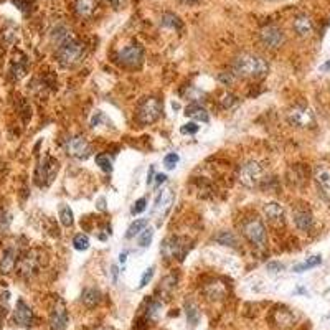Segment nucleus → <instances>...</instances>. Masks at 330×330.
Segmentation results:
<instances>
[{
    "instance_id": "39448f33",
    "label": "nucleus",
    "mask_w": 330,
    "mask_h": 330,
    "mask_svg": "<svg viewBox=\"0 0 330 330\" xmlns=\"http://www.w3.org/2000/svg\"><path fill=\"white\" fill-rule=\"evenodd\" d=\"M314 180L322 198L330 205V165L327 162H319L314 165Z\"/></svg>"
},
{
    "instance_id": "aec40b11",
    "label": "nucleus",
    "mask_w": 330,
    "mask_h": 330,
    "mask_svg": "<svg viewBox=\"0 0 330 330\" xmlns=\"http://www.w3.org/2000/svg\"><path fill=\"white\" fill-rule=\"evenodd\" d=\"M75 9H76V13L79 17L88 18L97 9V0H76Z\"/></svg>"
},
{
    "instance_id": "393cba45",
    "label": "nucleus",
    "mask_w": 330,
    "mask_h": 330,
    "mask_svg": "<svg viewBox=\"0 0 330 330\" xmlns=\"http://www.w3.org/2000/svg\"><path fill=\"white\" fill-rule=\"evenodd\" d=\"M149 224V220H145V218H142V220H136L134 223L130 224V226L127 228V233H125V238H134L137 235H141L142 231L145 229V226Z\"/></svg>"
},
{
    "instance_id": "ea45409f",
    "label": "nucleus",
    "mask_w": 330,
    "mask_h": 330,
    "mask_svg": "<svg viewBox=\"0 0 330 330\" xmlns=\"http://www.w3.org/2000/svg\"><path fill=\"white\" fill-rule=\"evenodd\" d=\"M12 2H13V5H17L22 12H26L31 5V0H12Z\"/></svg>"
},
{
    "instance_id": "6e6552de",
    "label": "nucleus",
    "mask_w": 330,
    "mask_h": 330,
    "mask_svg": "<svg viewBox=\"0 0 330 330\" xmlns=\"http://www.w3.org/2000/svg\"><path fill=\"white\" fill-rule=\"evenodd\" d=\"M56 172H58V160H55V158L50 157V155H46L37 167L38 185H43V187L50 185L53 182V178H55Z\"/></svg>"
},
{
    "instance_id": "412c9836",
    "label": "nucleus",
    "mask_w": 330,
    "mask_h": 330,
    "mask_svg": "<svg viewBox=\"0 0 330 330\" xmlns=\"http://www.w3.org/2000/svg\"><path fill=\"white\" fill-rule=\"evenodd\" d=\"M185 114L187 117L195 119V121H200V122H208L210 121V116L205 108H202L200 104H190L187 109H185Z\"/></svg>"
},
{
    "instance_id": "3c124183",
    "label": "nucleus",
    "mask_w": 330,
    "mask_h": 330,
    "mask_svg": "<svg viewBox=\"0 0 330 330\" xmlns=\"http://www.w3.org/2000/svg\"><path fill=\"white\" fill-rule=\"evenodd\" d=\"M182 2H187V4H191V2H195V0H182Z\"/></svg>"
},
{
    "instance_id": "c9c22d12",
    "label": "nucleus",
    "mask_w": 330,
    "mask_h": 330,
    "mask_svg": "<svg viewBox=\"0 0 330 330\" xmlns=\"http://www.w3.org/2000/svg\"><path fill=\"white\" fill-rule=\"evenodd\" d=\"M178 154H175V152H172V154H167L165 155V158H163V165H165V169H169V170H172L175 167V165L178 163Z\"/></svg>"
},
{
    "instance_id": "bb28decb",
    "label": "nucleus",
    "mask_w": 330,
    "mask_h": 330,
    "mask_svg": "<svg viewBox=\"0 0 330 330\" xmlns=\"http://www.w3.org/2000/svg\"><path fill=\"white\" fill-rule=\"evenodd\" d=\"M160 23L162 26H167V28H180L182 22L175 13H163L162 18H160Z\"/></svg>"
},
{
    "instance_id": "f8f14e48",
    "label": "nucleus",
    "mask_w": 330,
    "mask_h": 330,
    "mask_svg": "<svg viewBox=\"0 0 330 330\" xmlns=\"http://www.w3.org/2000/svg\"><path fill=\"white\" fill-rule=\"evenodd\" d=\"M144 59V50L141 45H129L119 51V61L125 66H139Z\"/></svg>"
},
{
    "instance_id": "7ed1b4c3",
    "label": "nucleus",
    "mask_w": 330,
    "mask_h": 330,
    "mask_svg": "<svg viewBox=\"0 0 330 330\" xmlns=\"http://www.w3.org/2000/svg\"><path fill=\"white\" fill-rule=\"evenodd\" d=\"M243 235L253 243L256 248H264L266 246V228H264L262 221L259 218H249L243 223Z\"/></svg>"
},
{
    "instance_id": "9d476101",
    "label": "nucleus",
    "mask_w": 330,
    "mask_h": 330,
    "mask_svg": "<svg viewBox=\"0 0 330 330\" xmlns=\"http://www.w3.org/2000/svg\"><path fill=\"white\" fill-rule=\"evenodd\" d=\"M160 253L163 254V257L167 259H174V257H178V259H183L185 253H187V244H185L180 238H167L162 246H160Z\"/></svg>"
},
{
    "instance_id": "f3484780",
    "label": "nucleus",
    "mask_w": 330,
    "mask_h": 330,
    "mask_svg": "<svg viewBox=\"0 0 330 330\" xmlns=\"http://www.w3.org/2000/svg\"><path fill=\"white\" fill-rule=\"evenodd\" d=\"M294 223L301 231H310L314 228V215L309 210H295Z\"/></svg>"
},
{
    "instance_id": "2f4dec72",
    "label": "nucleus",
    "mask_w": 330,
    "mask_h": 330,
    "mask_svg": "<svg viewBox=\"0 0 330 330\" xmlns=\"http://www.w3.org/2000/svg\"><path fill=\"white\" fill-rule=\"evenodd\" d=\"M187 319L191 325H196L198 320H200V312H198L195 304H191V302L187 304Z\"/></svg>"
},
{
    "instance_id": "a878e982",
    "label": "nucleus",
    "mask_w": 330,
    "mask_h": 330,
    "mask_svg": "<svg viewBox=\"0 0 330 330\" xmlns=\"http://www.w3.org/2000/svg\"><path fill=\"white\" fill-rule=\"evenodd\" d=\"M320 262H322V257L320 256H312V257H309V259H306L304 262H301V264H295V266H294V273H304V271L319 266Z\"/></svg>"
},
{
    "instance_id": "20e7f679",
    "label": "nucleus",
    "mask_w": 330,
    "mask_h": 330,
    "mask_svg": "<svg viewBox=\"0 0 330 330\" xmlns=\"http://www.w3.org/2000/svg\"><path fill=\"white\" fill-rule=\"evenodd\" d=\"M162 109L163 106L160 103V99L157 97H147L145 101L139 106V111H137V121L141 124H152L155 122L158 117L162 114Z\"/></svg>"
},
{
    "instance_id": "c85d7f7f",
    "label": "nucleus",
    "mask_w": 330,
    "mask_h": 330,
    "mask_svg": "<svg viewBox=\"0 0 330 330\" xmlns=\"http://www.w3.org/2000/svg\"><path fill=\"white\" fill-rule=\"evenodd\" d=\"M160 312H162V304L160 302H157V301H152L149 302V306H147V319L149 320H157L158 317H160Z\"/></svg>"
},
{
    "instance_id": "8fccbe9b",
    "label": "nucleus",
    "mask_w": 330,
    "mask_h": 330,
    "mask_svg": "<svg viewBox=\"0 0 330 330\" xmlns=\"http://www.w3.org/2000/svg\"><path fill=\"white\" fill-rule=\"evenodd\" d=\"M152 175H154V167H150V174H149V178H147V183H152V180H154Z\"/></svg>"
},
{
    "instance_id": "f704fd0d",
    "label": "nucleus",
    "mask_w": 330,
    "mask_h": 330,
    "mask_svg": "<svg viewBox=\"0 0 330 330\" xmlns=\"http://www.w3.org/2000/svg\"><path fill=\"white\" fill-rule=\"evenodd\" d=\"M145 208H147V200H145V198H139V200H136L134 205H132L130 213L132 215H139V213H142Z\"/></svg>"
},
{
    "instance_id": "2eb2a0df",
    "label": "nucleus",
    "mask_w": 330,
    "mask_h": 330,
    "mask_svg": "<svg viewBox=\"0 0 330 330\" xmlns=\"http://www.w3.org/2000/svg\"><path fill=\"white\" fill-rule=\"evenodd\" d=\"M13 319H15V322L18 323V325H22V327L30 325V323L33 322V312H31V309L26 306V304H25L22 299L17 301L15 310H13Z\"/></svg>"
},
{
    "instance_id": "09e8293b",
    "label": "nucleus",
    "mask_w": 330,
    "mask_h": 330,
    "mask_svg": "<svg viewBox=\"0 0 330 330\" xmlns=\"http://www.w3.org/2000/svg\"><path fill=\"white\" fill-rule=\"evenodd\" d=\"M116 277H117V268L112 266V281H114V282H116Z\"/></svg>"
},
{
    "instance_id": "58836bf2",
    "label": "nucleus",
    "mask_w": 330,
    "mask_h": 330,
    "mask_svg": "<svg viewBox=\"0 0 330 330\" xmlns=\"http://www.w3.org/2000/svg\"><path fill=\"white\" fill-rule=\"evenodd\" d=\"M152 276H154V268H149V269L144 273L142 279H141V284H139V287H145V286H147L149 281L152 279Z\"/></svg>"
},
{
    "instance_id": "9b49d317",
    "label": "nucleus",
    "mask_w": 330,
    "mask_h": 330,
    "mask_svg": "<svg viewBox=\"0 0 330 330\" xmlns=\"http://www.w3.org/2000/svg\"><path fill=\"white\" fill-rule=\"evenodd\" d=\"M172 203H174V191H172V188L162 190V193H158L157 200H155L154 210H152V215L157 218L158 224H162L163 216L167 215V211L170 210Z\"/></svg>"
},
{
    "instance_id": "49530a36",
    "label": "nucleus",
    "mask_w": 330,
    "mask_h": 330,
    "mask_svg": "<svg viewBox=\"0 0 330 330\" xmlns=\"http://www.w3.org/2000/svg\"><path fill=\"white\" fill-rule=\"evenodd\" d=\"M320 71H325V73H327V71H330V59H328L327 63H323V64L320 66Z\"/></svg>"
},
{
    "instance_id": "c03bdc74",
    "label": "nucleus",
    "mask_w": 330,
    "mask_h": 330,
    "mask_svg": "<svg viewBox=\"0 0 330 330\" xmlns=\"http://www.w3.org/2000/svg\"><path fill=\"white\" fill-rule=\"evenodd\" d=\"M108 2H111L112 7H121L125 2V0H108Z\"/></svg>"
},
{
    "instance_id": "c756f323",
    "label": "nucleus",
    "mask_w": 330,
    "mask_h": 330,
    "mask_svg": "<svg viewBox=\"0 0 330 330\" xmlns=\"http://www.w3.org/2000/svg\"><path fill=\"white\" fill-rule=\"evenodd\" d=\"M177 287V277L175 276H167L165 279L160 282V290L162 292H165L167 295H170L172 292H174V289Z\"/></svg>"
},
{
    "instance_id": "f03ea898",
    "label": "nucleus",
    "mask_w": 330,
    "mask_h": 330,
    "mask_svg": "<svg viewBox=\"0 0 330 330\" xmlns=\"http://www.w3.org/2000/svg\"><path fill=\"white\" fill-rule=\"evenodd\" d=\"M58 61L61 63L64 68H71V66L78 64L84 56V45H81L76 40L70 38L68 42L59 45L58 48Z\"/></svg>"
},
{
    "instance_id": "37998d69",
    "label": "nucleus",
    "mask_w": 330,
    "mask_h": 330,
    "mask_svg": "<svg viewBox=\"0 0 330 330\" xmlns=\"http://www.w3.org/2000/svg\"><path fill=\"white\" fill-rule=\"evenodd\" d=\"M165 180H167V175H165V174H158V175L155 177V182H157V185L163 183Z\"/></svg>"
},
{
    "instance_id": "a211bd4d",
    "label": "nucleus",
    "mask_w": 330,
    "mask_h": 330,
    "mask_svg": "<svg viewBox=\"0 0 330 330\" xmlns=\"http://www.w3.org/2000/svg\"><path fill=\"white\" fill-rule=\"evenodd\" d=\"M294 31L302 38H307L312 35L314 31V23L307 15H299L294 20Z\"/></svg>"
},
{
    "instance_id": "a18cd8bd",
    "label": "nucleus",
    "mask_w": 330,
    "mask_h": 330,
    "mask_svg": "<svg viewBox=\"0 0 330 330\" xmlns=\"http://www.w3.org/2000/svg\"><path fill=\"white\" fill-rule=\"evenodd\" d=\"M220 79H221V81L226 83V84H229L231 81H233V78H231V76H226V75H220Z\"/></svg>"
},
{
    "instance_id": "dca6fc26",
    "label": "nucleus",
    "mask_w": 330,
    "mask_h": 330,
    "mask_svg": "<svg viewBox=\"0 0 330 330\" xmlns=\"http://www.w3.org/2000/svg\"><path fill=\"white\" fill-rule=\"evenodd\" d=\"M262 213H264V216H266V220L273 224H281L284 221V208H282V205L276 203V202L264 205Z\"/></svg>"
},
{
    "instance_id": "423d86ee",
    "label": "nucleus",
    "mask_w": 330,
    "mask_h": 330,
    "mask_svg": "<svg viewBox=\"0 0 330 330\" xmlns=\"http://www.w3.org/2000/svg\"><path fill=\"white\" fill-rule=\"evenodd\" d=\"M287 119L290 124L299 129H310L315 125L314 112L309 108H304V106H295V108L290 109L287 114Z\"/></svg>"
},
{
    "instance_id": "a19ab883",
    "label": "nucleus",
    "mask_w": 330,
    "mask_h": 330,
    "mask_svg": "<svg viewBox=\"0 0 330 330\" xmlns=\"http://www.w3.org/2000/svg\"><path fill=\"white\" fill-rule=\"evenodd\" d=\"M268 269L271 271V273H277V271L284 269V266H282L281 262H269V264H268Z\"/></svg>"
},
{
    "instance_id": "7c9ffc66",
    "label": "nucleus",
    "mask_w": 330,
    "mask_h": 330,
    "mask_svg": "<svg viewBox=\"0 0 330 330\" xmlns=\"http://www.w3.org/2000/svg\"><path fill=\"white\" fill-rule=\"evenodd\" d=\"M73 246H75V249H78V251H86L89 248V238L83 233L76 235L75 238H73Z\"/></svg>"
},
{
    "instance_id": "6ab92c4d",
    "label": "nucleus",
    "mask_w": 330,
    "mask_h": 330,
    "mask_svg": "<svg viewBox=\"0 0 330 330\" xmlns=\"http://www.w3.org/2000/svg\"><path fill=\"white\" fill-rule=\"evenodd\" d=\"M37 269H38V259L33 253L25 254L18 262V271L23 276H31L33 273H37Z\"/></svg>"
},
{
    "instance_id": "e433bc0d",
    "label": "nucleus",
    "mask_w": 330,
    "mask_h": 330,
    "mask_svg": "<svg viewBox=\"0 0 330 330\" xmlns=\"http://www.w3.org/2000/svg\"><path fill=\"white\" fill-rule=\"evenodd\" d=\"M198 129H200V125H196V122H187V124H183L182 127H180V132L182 134H196Z\"/></svg>"
},
{
    "instance_id": "cd10ccee",
    "label": "nucleus",
    "mask_w": 330,
    "mask_h": 330,
    "mask_svg": "<svg viewBox=\"0 0 330 330\" xmlns=\"http://www.w3.org/2000/svg\"><path fill=\"white\" fill-rule=\"evenodd\" d=\"M58 215H59V221L63 223V226L70 228L73 224V211L70 207H66V205H61L58 210Z\"/></svg>"
},
{
    "instance_id": "79ce46f5",
    "label": "nucleus",
    "mask_w": 330,
    "mask_h": 330,
    "mask_svg": "<svg viewBox=\"0 0 330 330\" xmlns=\"http://www.w3.org/2000/svg\"><path fill=\"white\" fill-rule=\"evenodd\" d=\"M233 103H236L235 96L228 94V96H224V97H223V106H224V108H229V106L233 104Z\"/></svg>"
},
{
    "instance_id": "4be33fe9",
    "label": "nucleus",
    "mask_w": 330,
    "mask_h": 330,
    "mask_svg": "<svg viewBox=\"0 0 330 330\" xmlns=\"http://www.w3.org/2000/svg\"><path fill=\"white\" fill-rule=\"evenodd\" d=\"M15 262H17V251L13 248L5 249L2 259H0V271L5 273V274L10 273V271L13 269V266H15Z\"/></svg>"
},
{
    "instance_id": "1a4fd4ad",
    "label": "nucleus",
    "mask_w": 330,
    "mask_h": 330,
    "mask_svg": "<svg viewBox=\"0 0 330 330\" xmlns=\"http://www.w3.org/2000/svg\"><path fill=\"white\" fill-rule=\"evenodd\" d=\"M66 152H68L71 157L84 160V158H88L91 155V145L84 137L75 136V137L68 139V142H66Z\"/></svg>"
},
{
    "instance_id": "4c0bfd02",
    "label": "nucleus",
    "mask_w": 330,
    "mask_h": 330,
    "mask_svg": "<svg viewBox=\"0 0 330 330\" xmlns=\"http://www.w3.org/2000/svg\"><path fill=\"white\" fill-rule=\"evenodd\" d=\"M103 121H104V122H108L109 119L104 116V112L96 111V112H94V116H92V119H91V127H97V125L101 124Z\"/></svg>"
},
{
    "instance_id": "4468645a",
    "label": "nucleus",
    "mask_w": 330,
    "mask_h": 330,
    "mask_svg": "<svg viewBox=\"0 0 330 330\" xmlns=\"http://www.w3.org/2000/svg\"><path fill=\"white\" fill-rule=\"evenodd\" d=\"M51 330H66L68 325V314H66V307L63 301H58L51 312Z\"/></svg>"
},
{
    "instance_id": "f257e3e1",
    "label": "nucleus",
    "mask_w": 330,
    "mask_h": 330,
    "mask_svg": "<svg viewBox=\"0 0 330 330\" xmlns=\"http://www.w3.org/2000/svg\"><path fill=\"white\" fill-rule=\"evenodd\" d=\"M235 75L243 78H262L269 70L268 61L259 55L243 53L235 59Z\"/></svg>"
},
{
    "instance_id": "de8ad7c7",
    "label": "nucleus",
    "mask_w": 330,
    "mask_h": 330,
    "mask_svg": "<svg viewBox=\"0 0 330 330\" xmlns=\"http://www.w3.org/2000/svg\"><path fill=\"white\" fill-rule=\"evenodd\" d=\"M125 259H127V253H121V254H119V261L125 262Z\"/></svg>"
},
{
    "instance_id": "473e14b6",
    "label": "nucleus",
    "mask_w": 330,
    "mask_h": 330,
    "mask_svg": "<svg viewBox=\"0 0 330 330\" xmlns=\"http://www.w3.org/2000/svg\"><path fill=\"white\" fill-rule=\"evenodd\" d=\"M96 163L99 165V169L104 170V172H111L112 170V162H111V158L106 155V154L96 155Z\"/></svg>"
},
{
    "instance_id": "b1692460",
    "label": "nucleus",
    "mask_w": 330,
    "mask_h": 330,
    "mask_svg": "<svg viewBox=\"0 0 330 330\" xmlns=\"http://www.w3.org/2000/svg\"><path fill=\"white\" fill-rule=\"evenodd\" d=\"M215 241L223 244V246H229V248L238 246V238L235 236V233H231V231H220V233L215 236Z\"/></svg>"
},
{
    "instance_id": "ddd939ff",
    "label": "nucleus",
    "mask_w": 330,
    "mask_h": 330,
    "mask_svg": "<svg viewBox=\"0 0 330 330\" xmlns=\"http://www.w3.org/2000/svg\"><path fill=\"white\" fill-rule=\"evenodd\" d=\"M259 38H261V42L269 46V48H279V46L284 43V40H286V37H284V31L281 28H277V26L274 25H268V26H264V28L259 31Z\"/></svg>"
},
{
    "instance_id": "5701e85b",
    "label": "nucleus",
    "mask_w": 330,
    "mask_h": 330,
    "mask_svg": "<svg viewBox=\"0 0 330 330\" xmlns=\"http://www.w3.org/2000/svg\"><path fill=\"white\" fill-rule=\"evenodd\" d=\"M101 299V292L94 287H88L83 290V295H81V302L84 304L86 307H94L96 304Z\"/></svg>"
},
{
    "instance_id": "0eeeda50",
    "label": "nucleus",
    "mask_w": 330,
    "mask_h": 330,
    "mask_svg": "<svg viewBox=\"0 0 330 330\" xmlns=\"http://www.w3.org/2000/svg\"><path fill=\"white\" fill-rule=\"evenodd\" d=\"M262 174L264 170L257 162H248L244 163L241 170H240V182L244 185V187L254 188L261 183L262 180Z\"/></svg>"
},
{
    "instance_id": "72a5a7b5",
    "label": "nucleus",
    "mask_w": 330,
    "mask_h": 330,
    "mask_svg": "<svg viewBox=\"0 0 330 330\" xmlns=\"http://www.w3.org/2000/svg\"><path fill=\"white\" fill-rule=\"evenodd\" d=\"M152 238H154V228H149V229H144V233L139 238V246L141 248H147L149 244L152 243Z\"/></svg>"
}]
</instances>
